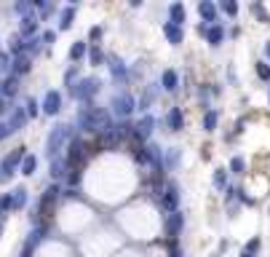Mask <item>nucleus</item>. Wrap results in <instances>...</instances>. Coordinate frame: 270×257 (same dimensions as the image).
<instances>
[{
  "instance_id": "1",
  "label": "nucleus",
  "mask_w": 270,
  "mask_h": 257,
  "mask_svg": "<svg viewBox=\"0 0 270 257\" xmlns=\"http://www.w3.org/2000/svg\"><path fill=\"white\" fill-rule=\"evenodd\" d=\"M75 123H78V129H83V131H96V134H102V131H107L112 126V118H110L107 110H102V107H80Z\"/></svg>"
},
{
  "instance_id": "2",
  "label": "nucleus",
  "mask_w": 270,
  "mask_h": 257,
  "mask_svg": "<svg viewBox=\"0 0 270 257\" xmlns=\"http://www.w3.org/2000/svg\"><path fill=\"white\" fill-rule=\"evenodd\" d=\"M62 196L59 185H51L48 190L40 196V204H38V217H35V225H43V220H48V217L54 214V206H56V201Z\"/></svg>"
},
{
  "instance_id": "3",
  "label": "nucleus",
  "mask_w": 270,
  "mask_h": 257,
  "mask_svg": "<svg viewBox=\"0 0 270 257\" xmlns=\"http://www.w3.org/2000/svg\"><path fill=\"white\" fill-rule=\"evenodd\" d=\"M70 126L67 123H59V126H54V131L48 134V139H46V153L51 155V158H56V155L62 153V145L70 142Z\"/></svg>"
},
{
  "instance_id": "4",
  "label": "nucleus",
  "mask_w": 270,
  "mask_h": 257,
  "mask_svg": "<svg viewBox=\"0 0 270 257\" xmlns=\"http://www.w3.org/2000/svg\"><path fill=\"white\" fill-rule=\"evenodd\" d=\"M86 161H88V145L80 137L70 139V150H67V158H64L67 169H83Z\"/></svg>"
},
{
  "instance_id": "5",
  "label": "nucleus",
  "mask_w": 270,
  "mask_h": 257,
  "mask_svg": "<svg viewBox=\"0 0 270 257\" xmlns=\"http://www.w3.org/2000/svg\"><path fill=\"white\" fill-rule=\"evenodd\" d=\"M99 83L96 78H80L78 86H72V99L75 102H83V105H88L91 99H94L99 94Z\"/></svg>"
},
{
  "instance_id": "6",
  "label": "nucleus",
  "mask_w": 270,
  "mask_h": 257,
  "mask_svg": "<svg viewBox=\"0 0 270 257\" xmlns=\"http://www.w3.org/2000/svg\"><path fill=\"white\" fill-rule=\"evenodd\" d=\"M24 147H16V150H11L8 155H6L3 161H0V182H8L14 174L19 171L22 166V158H24Z\"/></svg>"
},
{
  "instance_id": "7",
  "label": "nucleus",
  "mask_w": 270,
  "mask_h": 257,
  "mask_svg": "<svg viewBox=\"0 0 270 257\" xmlns=\"http://www.w3.org/2000/svg\"><path fill=\"white\" fill-rule=\"evenodd\" d=\"M110 107H112V115H115V118L126 121L128 115L134 113L136 102H134V97H131V94H126V91H120V94H115V97H112Z\"/></svg>"
},
{
  "instance_id": "8",
  "label": "nucleus",
  "mask_w": 270,
  "mask_h": 257,
  "mask_svg": "<svg viewBox=\"0 0 270 257\" xmlns=\"http://www.w3.org/2000/svg\"><path fill=\"white\" fill-rule=\"evenodd\" d=\"M152 126H156V118H152V115H142L140 123H136V126H131V137L140 139V142H144V139L152 137Z\"/></svg>"
},
{
  "instance_id": "9",
  "label": "nucleus",
  "mask_w": 270,
  "mask_h": 257,
  "mask_svg": "<svg viewBox=\"0 0 270 257\" xmlns=\"http://www.w3.org/2000/svg\"><path fill=\"white\" fill-rule=\"evenodd\" d=\"M160 206H164L166 212H176V206H180V188H176L174 182H168L166 190L160 193Z\"/></svg>"
},
{
  "instance_id": "10",
  "label": "nucleus",
  "mask_w": 270,
  "mask_h": 257,
  "mask_svg": "<svg viewBox=\"0 0 270 257\" xmlns=\"http://www.w3.org/2000/svg\"><path fill=\"white\" fill-rule=\"evenodd\" d=\"M40 110H43L46 115H56V113L62 110V94H59V91H46Z\"/></svg>"
},
{
  "instance_id": "11",
  "label": "nucleus",
  "mask_w": 270,
  "mask_h": 257,
  "mask_svg": "<svg viewBox=\"0 0 270 257\" xmlns=\"http://www.w3.org/2000/svg\"><path fill=\"white\" fill-rule=\"evenodd\" d=\"M182 225H184V217H182L180 212H172V214H168V220H166V236L174 241L176 233L182 230Z\"/></svg>"
},
{
  "instance_id": "12",
  "label": "nucleus",
  "mask_w": 270,
  "mask_h": 257,
  "mask_svg": "<svg viewBox=\"0 0 270 257\" xmlns=\"http://www.w3.org/2000/svg\"><path fill=\"white\" fill-rule=\"evenodd\" d=\"M24 121H27V113L22 110V107H11V115H8V121H6V126H8L11 134H14V131H19L24 126Z\"/></svg>"
},
{
  "instance_id": "13",
  "label": "nucleus",
  "mask_w": 270,
  "mask_h": 257,
  "mask_svg": "<svg viewBox=\"0 0 270 257\" xmlns=\"http://www.w3.org/2000/svg\"><path fill=\"white\" fill-rule=\"evenodd\" d=\"M198 14H200V19H204L206 25L217 22V6H214L212 0H200V3H198Z\"/></svg>"
},
{
  "instance_id": "14",
  "label": "nucleus",
  "mask_w": 270,
  "mask_h": 257,
  "mask_svg": "<svg viewBox=\"0 0 270 257\" xmlns=\"http://www.w3.org/2000/svg\"><path fill=\"white\" fill-rule=\"evenodd\" d=\"M30 70H32V62H30V57L27 54H22V57H16L11 62V73H14V78H19V75H27Z\"/></svg>"
},
{
  "instance_id": "15",
  "label": "nucleus",
  "mask_w": 270,
  "mask_h": 257,
  "mask_svg": "<svg viewBox=\"0 0 270 257\" xmlns=\"http://www.w3.org/2000/svg\"><path fill=\"white\" fill-rule=\"evenodd\" d=\"M110 73H112L115 81H120V83L128 81V70L123 65V59H118V57H110Z\"/></svg>"
},
{
  "instance_id": "16",
  "label": "nucleus",
  "mask_w": 270,
  "mask_h": 257,
  "mask_svg": "<svg viewBox=\"0 0 270 257\" xmlns=\"http://www.w3.org/2000/svg\"><path fill=\"white\" fill-rule=\"evenodd\" d=\"M164 35L168 38V43H172V46H180L182 38H184V30L176 27V25H172V22H166V25H164Z\"/></svg>"
},
{
  "instance_id": "17",
  "label": "nucleus",
  "mask_w": 270,
  "mask_h": 257,
  "mask_svg": "<svg viewBox=\"0 0 270 257\" xmlns=\"http://www.w3.org/2000/svg\"><path fill=\"white\" fill-rule=\"evenodd\" d=\"M166 123H168V129H172V131H182V126H184V115H182L180 107H172V110H168Z\"/></svg>"
},
{
  "instance_id": "18",
  "label": "nucleus",
  "mask_w": 270,
  "mask_h": 257,
  "mask_svg": "<svg viewBox=\"0 0 270 257\" xmlns=\"http://www.w3.org/2000/svg\"><path fill=\"white\" fill-rule=\"evenodd\" d=\"M38 33V17H22V27H19V38H30Z\"/></svg>"
},
{
  "instance_id": "19",
  "label": "nucleus",
  "mask_w": 270,
  "mask_h": 257,
  "mask_svg": "<svg viewBox=\"0 0 270 257\" xmlns=\"http://www.w3.org/2000/svg\"><path fill=\"white\" fill-rule=\"evenodd\" d=\"M48 171H51V180H62V177H67V163H64V158H62V155L51 158Z\"/></svg>"
},
{
  "instance_id": "20",
  "label": "nucleus",
  "mask_w": 270,
  "mask_h": 257,
  "mask_svg": "<svg viewBox=\"0 0 270 257\" xmlns=\"http://www.w3.org/2000/svg\"><path fill=\"white\" fill-rule=\"evenodd\" d=\"M27 206V190L24 188H14L11 193V212H19V209Z\"/></svg>"
},
{
  "instance_id": "21",
  "label": "nucleus",
  "mask_w": 270,
  "mask_h": 257,
  "mask_svg": "<svg viewBox=\"0 0 270 257\" xmlns=\"http://www.w3.org/2000/svg\"><path fill=\"white\" fill-rule=\"evenodd\" d=\"M160 86H164L166 91H174L176 86H180V75H176V70H164V75H160Z\"/></svg>"
},
{
  "instance_id": "22",
  "label": "nucleus",
  "mask_w": 270,
  "mask_h": 257,
  "mask_svg": "<svg viewBox=\"0 0 270 257\" xmlns=\"http://www.w3.org/2000/svg\"><path fill=\"white\" fill-rule=\"evenodd\" d=\"M16 91H19V81L14 75H8L0 83V97H16Z\"/></svg>"
},
{
  "instance_id": "23",
  "label": "nucleus",
  "mask_w": 270,
  "mask_h": 257,
  "mask_svg": "<svg viewBox=\"0 0 270 257\" xmlns=\"http://www.w3.org/2000/svg\"><path fill=\"white\" fill-rule=\"evenodd\" d=\"M168 19H172V25L182 27L184 25V6L182 3H172V6H168Z\"/></svg>"
},
{
  "instance_id": "24",
  "label": "nucleus",
  "mask_w": 270,
  "mask_h": 257,
  "mask_svg": "<svg viewBox=\"0 0 270 257\" xmlns=\"http://www.w3.org/2000/svg\"><path fill=\"white\" fill-rule=\"evenodd\" d=\"M43 238H46V225H35V228L30 230V238H27L24 246H27V249H35Z\"/></svg>"
},
{
  "instance_id": "25",
  "label": "nucleus",
  "mask_w": 270,
  "mask_h": 257,
  "mask_svg": "<svg viewBox=\"0 0 270 257\" xmlns=\"http://www.w3.org/2000/svg\"><path fill=\"white\" fill-rule=\"evenodd\" d=\"M72 19H75V6H64V9H62V17H59V30H70Z\"/></svg>"
},
{
  "instance_id": "26",
  "label": "nucleus",
  "mask_w": 270,
  "mask_h": 257,
  "mask_svg": "<svg viewBox=\"0 0 270 257\" xmlns=\"http://www.w3.org/2000/svg\"><path fill=\"white\" fill-rule=\"evenodd\" d=\"M222 38H225V30H222L220 25L206 27V41H209L212 46H220V43H222Z\"/></svg>"
},
{
  "instance_id": "27",
  "label": "nucleus",
  "mask_w": 270,
  "mask_h": 257,
  "mask_svg": "<svg viewBox=\"0 0 270 257\" xmlns=\"http://www.w3.org/2000/svg\"><path fill=\"white\" fill-rule=\"evenodd\" d=\"M88 54V43H83V41H75L72 46H70V59L72 62H80L83 57Z\"/></svg>"
},
{
  "instance_id": "28",
  "label": "nucleus",
  "mask_w": 270,
  "mask_h": 257,
  "mask_svg": "<svg viewBox=\"0 0 270 257\" xmlns=\"http://www.w3.org/2000/svg\"><path fill=\"white\" fill-rule=\"evenodd\" d=\"M35 169H38V158H35V155H24V158H22L19 171H22V174H27V177H32Z\"/></svg>"
},
{
  "instance_id": "29",
  "label": "nucleus",
  "mask_w": 270,
  "mask_h": 257,
  "mask_svg": "<svg viewBox=\"0 0 270 257\" xmlns=\"http://www.w3.org/2000/svg\"><path fill=\"white\" fill-rule=\"evenodd\" d=\"M260 246H262V241H260V236H254L249 244H246L244 249H241V257H257L260 254Z\"/></svg>"
},
{
  "instance_id": "30",
  "label": "nucleus",
  "mask_w": 270,
  "mask_h": 257,
  "mask_svg": "<svg viewBox=\"0 0 270 257\" xmlns=\"http://www.w3.org/2000/svg\"><path fill=\"white\" fill-rule=\"evenodd\" d=\"M217 110H206V115H204V131H214L217 129Z\"/></svg>"
},
{
  "instance_id": "31",
  "label": "nucleus",
  "mask_w": 270,
  "mask_h": 257,
  "mask_svg": "<svg viewBox=\"0 0 270 257\" xmlns=\"http://www.w3.org/2000/svg\"><path fill=\"white\" fill-rule=\"evenodd\" d=\"M212 182H214V188H217V190H225V185H228V171H225V169H217V171H214V177H212Z\"/></svg>"
},
{
  "instance_id": "32",
  "label": "nucleus",
  "mask_w": 270,
  "mask_h": 257,
  "mask_svg": "<svg viewBox=\"0 0 270 257\" xmlns=\"http://www.w3.org/2000/svg\"><path fill=\"white\" fill-rule=\"evenodd\" d=\"M88 59H91V65H102V62H104L102 49H99V46H91V49H88Z\"/></svg>"
},
{
  "instance_id": "33",
  "label": "nucleus",
  "mask_w": 270,
  "mask_h": 257,
  "mask_svg": "<svg viewBox=\"0 0 270 257\" xmlns=\"http://www.w3.org/2000/svg\"><path fill=\"white\" fill-rule=\"evenodd\" d=\"M22 54H24V41H22V38L16 35V38L11 41V57L16 59V57H22Z\"/></svg>"
},
{
  "instance_id": "34",
  "label": "nucleus",
  "mask_w": 270,
  "mask_h": 257,
  "mask_svg": "<svg viewBox=\"0 0 270 257\" xmlns=\"http://www.w3.org/2000/svg\"><path fill=\"white\" fill-rule=\"evenodd\" d=\"M80 180H83V171L80 169H67V182H70V188L80 185Z\"/></svg>"
},
{
  "instance_id": "35",
  "label": "nucleus",
  "mask_w": 270,
  "mask_h": 257,
  "mask_svg": "<svg viewBox=\"0 0 270 257\" xmlns=\"http://www.w3.org/2000/svg\"><path fill=\"white\" fill-rule=\"evenodd\" d=\"M257 75H260V81H270V65L268 62H257Z\"/></svg>"
},
{
  "instance_id": "36",
  "label": "nucleus",
  "mask_w": 270,
  "mask_h": 257,
  "mask_svg": "<svg viewBox=\"0 0 270 257\" xmlns=\"http://www.w3.org/2000/svg\"><path fill=\"white\" fill-rule=\"evenodd\" d=\"M244 169H246L244 158H241V155H236V158L230 161V171H233V174H244Z\"/></svg>"
},
{
  "instance_id": "37",
  "label": "nucleus",
  "mask_w": 270,
  "mask_h": 257,
  "mask_svg": "<svg viewBox=\"0 0 270 257\" xmlns=\"http://www.w3.org/2000/svg\"><path fill=\"white\" fill-rule=\"evenodd\" d=\"M220 9L225 11L228 17H236V14H238V3H233V0H225V3L220 6Z\"/></svg>"
},
{
  "instance_id": "38",
  "label": "nucleus",
  "mask_w": 270,
  "mask_h": 257,
  "mask_svg": "<svg viewBox=\"0 0 270 257\" xmlns=\"http://www.w3.org/2000/svg\"><path fill=\"white\" fill-rule=\"evenodd\" d=\"M0 212H11V193H6V196H0Z\"/></svg>"
},
{
  "instance_id": "39",
  "label": "nucleus",
  "mask_w": 270,
  "mask_h": 257,
  "mask_svg": "<svg viewBox=\"0 0 270 257\" xmlns=\"http://www.w3.org/2000/svg\"><path fill=\"white\" fill-rule=\"evenodd\" d=\"M38 113H40V105H38L35 99H27V115H32V118H35Z\"/></svg>"
},
{
  "instance_id": "40",
  "label": "nucleus",
  "mask_w": 270,
  "mask_h": 257,
  "mask_svg": "<svg viewBox=\"0 0 270 257\" xmlns=\"http://www.w3.org/2000/svg\"><path fill=\"white\" fill-rule=\"evenodd\" d=\"M54 41H56V33H54V30H48V33L40 35V43H54Z\"/></svg>"
},
{
  "instance_id": "41",
  "label": "nucleus",
  "mask_w": 270,
  "mask_h": 257,
  "mask_svg": "<svg viewBox=\"0 0 270 257\" xmlns=\"http://www.w3.org/2000/svg\"><path fill=\"white\" fill-rule=\"evenodd\" d=\"M99 35H102V27H91V33H88L91 41H99Z\"/></svg>"
},
{
  "instance_id": "42",
  "label": "nucleus",
  "mask_w": 270,
  "mask_h": 257,
  "mask_svg": "<svg viewBox=\"0 0 270 257\" xmlns=\"http://www.w3.org/2000/svg\"><path fill=\"white\" fill-rule=\"evenodd\" d=\"M35 6L40 9V14H43V17H48V14H51V6H48V3H35Z\"/></svg>"
},
{
  "instance_id": "43",
  "label": "nucleus",
  "mask_w": 270,
  "mask_h": 257,
  "mask_svg": "<svg viewBox=\"0 0 270 257\" xmlns=\"http://www.w3.org/2000/svg\"><path fill=\"white\" fill-rule=\"evenodd\" d=\"M75 75H78V70L70 67V70H67V75H64V83H72V78H75Z\"/></svg>"
},
{
  "instance_id": "44",
  "label": "nucleus",
  "mask_w": 270,
  "mask_h": 257,
  "mask_svg": "<svg viewBox=\"0 0 270 257\" xmlns=\"http://www.w3.org/2000/svg\"><path fill=\"white\" fill-rule=\"evenodd\" d=\"M3 67H8V54L0 51V70H3Z\"/></svg>"
},
{
  "instance_id": "45",
  "label": "nucleus",
  "mask_w": 270,
  "mask_h": 257,
  "mask_svg": "<svg viewBox=\"0 0 270 257\" xmlns=\"http://www.w3.org/2000/svg\"><path fill=\"white\" fill-rule=\"evenodd\" d=\"M64 196H67V198H80V193H78V190H75V188H70V190H67V193H64Z\"/></svg>"
},
{
  "instance_id": "46",
  "label": "nucleus",
  "mask_w": 270,
  "mask_h": 257,
  "mask_svg": "<svg viewBox=\"0 0 270 257\" xmlns=\"http://www.w3.org/2000/svg\"><path fill=\"white\" fill-rule=\"evenodd\" d=\"M3 225H6V214L0 212V236H3Z\"/></svg>"
},
{
  "instance_id": "47",
  "label": "nucleus",
  "mask_w": 270,
  "mask_h": 257,
  "mask_svg": "<svg viewBox=\"0 0 270 257\" xmlns=\"http://www.w3.org/2000/svg\"><path fill=\"white\" fill-rule=\"evenodd\" d=\"M265 57H268V59H270V41H268V43H265Z\"/></svg>"
},
{
  "instance_id": "48",
  "label": "nucleus",
  "mask_w": 270,
  "mask_h": 257,
  "mask_svg": "<svg viewBox=\"0 0 270 257\" xmlns=\"http://www.w3.org/2000/svg\"><path fill=\"white\" fill-rule=\"evenodd\" d=\"M30 254H32V249H27V246H24V252H22V257H30Z\"/></svg>"
},
{
  "instance_id": "49",
  "label": "nucleus",
  "mask_w": 270,
  "mask_h": 257,
  "mask_svg": "<svg viewBox=\"0 0 270 257\" xmlns=\"http://www.w3.org/2000/svg\"><path fill=\"white\" fill-rule=\"evenodd\" d=\"M6 110V105H3V97H0V113H3Z\"/></svg>"
},
{
  "instance_id": "50",
  "label": "nucleus",
  "mask_w": 270,
  "mask_h": 257,
  "mask_svg": "<svg viewBox=\"0 0 270 257\" xmlns=\"http://www.w3.org/2000/svg\"><path fill=\"white\" fill-rule=\"evenodd\" d=\"M268 99H270V91H268Z\"/></svg>"
}]
</instances>
